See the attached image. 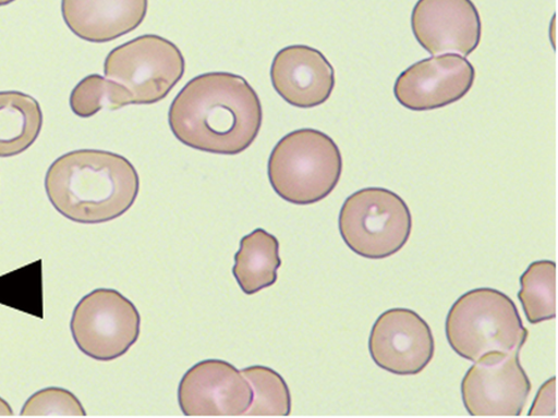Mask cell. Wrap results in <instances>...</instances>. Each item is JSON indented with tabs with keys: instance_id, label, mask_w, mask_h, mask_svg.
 Wrapping results in <instances>:
<instances>
[{
	"instance_id": "6da1fadb",
	"label": "cell",
	"mask_w": 558,
	"mask_h": 418,
	"mask_svg": "<svg viewBox=\"0 0 558 418\" xmlns=\"http://www.w3.org/2000/svg\"><path fill=\"white\" fill-rule=\"evenodd\" d=\"M264 121L257 93L246 78L207 73L190 81L169 110V125L194 150L239 155L255 143Z\"/></svg>"
},
{
	"instance_id": "7a4b0ae2",
	"label": "cell",
	"mask_w": 558,
	"mask_h": 418,
	"mask_svg": "<svg viewBox=\"0 0 558 418\" xmlns=\"http://www.w3.org/2000/svg\"><path fill=\"white\" fill-rule=\"evenodd\" d=\"M46 190L52 207L68 220L98 224L117 220L134 206L140 179L124 156L76 150L51 163Z\"/></svg>"
},
{
	"instance_id": "3957f363",
	"label": "cell",
	"mask_w": 558,
	"mask_h": 418,
	"mask_svg": "<svg viewBox=\"0 0 558 418\" xmlns=\"http://www.w3.org/2000/svg\"><path fill=\"white\" fill-rule=\"evenodd\" d=\"M343 159L335 139L313 128L295 130L279 139L268 160V180L287 202L308 206L336 189Z\"/></svg>"
},
{
	"instance_id": "277c9868",
	"label": "cell",
	"mask_w": 558,
	"mask_h": 418,
	"mask_svg": "<svg viewBox=\"0 0 558 418\" xmlns=\"http://www.w3.org/2000/svg\"><path fill=\"white\" fill-rule=\"evenodd\" d=\"M445 331L452 351L473 362L488 353L522 348L529 339L517 304L492 287L461 295L448 314Z\"/></svg>"
},
{
	"instance_id": "5b68a950",
	"label": "cell",
	"mask_w": 558,
	"mask_h": 418,
	"mask_svg": "<svg viewBox=\"0 0 558 418\" xmlns=\"http://www.w3.org/2000/svg\"><path fill=\"white\" fill-rule=\"evenodd\" d=\"M339 233L348 248L365 259H387L405 247L413 218L403 198L386 188L354 192L339 213Z\"/></svg>"
},
{
	"instance_id": "8992f818",
	"label": "cell",
	"mask_w": 558,
	"mask_h": 418,
	"mask_svg": "<svg viewBox=\"0 0 558 418\" xmlns=\"http://www.w3.org/2000/svg\"><path fill=\"white\" fill-rule=\"evenodd\" d=\"M181 50L160 35L146 34L111 50L104 73L129 93L131 104L159 102L185 74Z\"/></svg>"
},
{
	"instance_id": "52a82bcc",
	"label": "cell",
	"mask_w": 558,
	"mask_h": 418,
	"mask_svg": "<svg viewBox=\"0 0 558 418\" xmlns=\"http://www.w3.org/2000/svg\"><path fill=\"white\" fill-rule=\"evenodd\" d=\"M142 318L133 303L113 290H95L77 303L70 330L90 359L112 361L124 356L140 336Z\"/></svg>"
},
{
	"instance_id": "ba28073f",
	"label": "cell",
	"mask_w": 558,
	"mask_h": 418,
	"mask_svg": "<svg viewBox=\"0 0 558 418\" xmlns=\"http://www.w3.org/2000/svg\"><path fill=\"white\" fill-rule=\"evenodd\" d=\"M520 352L488 353L471 366L461 382L462 403L471 416L522 414L532 386Z\"/></svg>"
},
{
	"instance_id": "9c48e42d",
	"label": "cell",
	"mask_w": 558,
	"mask_h": 418,
	"mask_svg": "<svg viewBox=\"0 0 558 418\" xmlns=\"http://www.w3.org/2000/svg\"><path fill=\"white\" fill-rule=\"evenodd\" d=\"M369 353L380 369L399 377H412L433 360V331L414 310L389 309L374 322Z\"/></svg>"
},
{
	"instance_id": "30bf717a",
	"label": "cell",
	"mask_w": 558,
	"mask_h": 418,
	"mask_svg": "<svg viewBox=\"0 0 558 418\" xmlns=\"http://www.w3.org/2000/svg\"><path fill=\"white\" fill-rule=\"evenodd\" d=\"M475 75L473 64L458 54L424 59L398 76L395 95L409 110H438L464 98L474 86Z\"/></svg>"
},
{
	"instance_id": "8fae6325",
	"label": "cell",
	"mask_w": 558,
	"mask_h": 418,
	"mask_svg": "<svg viewBox=\"0 0 558 418\" xmlns=\"http://www.w3.org/2000/svg\"><path fill=\"white\" fill-rule=\"evenodd\" d=\"M412 30L432 56L468 57L482 40V17L473 0H417Z\"/></svg>"
},
{
	"instance_id": "7c38bea8",
	"label": "cell",
	"mask_w": 558,
	"mask_h": 418,
	"mask_svg": "<svg viewBox=\"0 0 558 418\" xmlns=\"http://www.w3.org/2000/svg\"><path fill=\"white\" fill-rule=\"evenodd\" d=\"M178 398L187 416H243L252 403V389L232 364L211 359L183 374Z\"/></svg>"
},
{
	"instance_id": "4fadbf2b",
	"label": "cell",
	"mask_w": 558,
	"mask_h": 418,
	"mask_svg": "<svg viewBox=\"0 0 558 418\" xmlns=\"http://www.w3.org/2000/svg\"><path fill=\"white\" fill-rule=\"evenodd\" d=\"M270 81L276 93L299 109L320 107L336 86L333 66L319 50L308 46L279 50L270 66Z\"/></svg>"
},
{
	"instance_id": "5bb4252c",
	"label": "cell",
	"mask_w": 558,
	"mask_h": 418,
	"mask_svg": "<svg viewBox=\"0 0 558 418\" xmlns=\"http://www.w3.org/2000/svg\"><path fill=\"white\" fill-rule=\"evenodd\" d=\"M147 7L148 0H61V14L77 38L108 42L137 29Z\"/></svg>"
},
{
	"instance_id": "9a60e30c",
	"label": "cell",
	"mask_w": 558,
	"mask_h": 418,
	"mask_svg": "<svg viewBox=\"0 0 558 418\" xmlns=\"http://www.w3.org/2000/svg\"><path fill=\"white\" fill-rule=\"evenodd\" d=\"M281 266L278 239L257 229L241 239L234 256L233 275L242 292L253 295L277 282V270Z\"/></svg>"
},
{
	"instance_id": "2e32d148",
	"label": "cell",
	"mask_w": 558,
	"mask_h": 418,
	"mask_svg": "<svg viewBox=\"0 0 558 418\" xmlns=\"http://www.w3.org/2000/svg\"><path fill=\"white\" fill-rule=\"evenodd\" d=\"M43 127L40 104L21 91H0V157L8 159L28 150Z\"/></svg>"
},
{
	"instance_id": "e0dca14e",
	"label": "cell",
	"mask_w": 558,
	"mask_h": 418,
	"mask_svg": "<svg viewBox=\"0 0 558 418\" xmlns=\"http://www.w3.org/2000/svg\"><path fill=\"white\" fill-rule=\"evenodd\" d=\"M518 294L523 311L532 325L556 318V263L537 260L520 278Z\"/></svg>"
},
{
	"instance_id": "ac0fdd59",
	"label": "cell",
	"mask_w": 558,
	"mask_h": 418,
	"mask_svg": "<svg viewBox=\"0 0 558 418\" xmlns=\"http://www.w3.org/2000/svg\"><path fill=\"white\" fill-rule=\"evenodd\" d=\"M252 389L248 416H288L291 414V392L284 379L266 366H251L241 370Z\"/></svg>"
},
{
	"instance_id": "d6986e66",
	"label": "cell",
	"mask_w": 558,
	"mask_h": 418,
	"mask_svg": "<svg viewBox=\"0 0 558 418\" xmlns=\"http://www.w3.org/2000/svg\"><path fill=\"white\" fill-rule=\"evenodd\" d=\"M69 102L76 116L89 119L102 109L116 111L125 108L131 104V98L120 84L93 74L74 87Z\"/></svg>"
},
{
	"instance_id": "ffe728a7",
	"label": "cell",
	"mask_w": 558,
	"mask_h": 418,
	"mask_svg": "<svg viewBox=\"0 0 558 418\" xmlns=\"http://www.w3.org/2000/svg\"><path fill=\"white\" fill-rule=\"evenodd\" d=\"M22 416H85V409L65 389L49 388L35 392L23 406Z\"/></svg>"
},
{
	"instance_id": "44dd1931",
	"label": "cell",
	"mask_w": 558,
	"mask_h": 418,
	"mask_svg": "<svg viewBox=\"0 0 558 418\" xmlns=\"http://www.w3.org/2000/svg\"><path fill=\"white\" fill-rule=\"evenodd\" d=\"M530 416H554L556 415V378L544 383L537 392L532 404Z\"/></svg>"
},
{
	"instance_id": "7402d4cb",
	"label": "cell",
	"mask_w": 558,
	"mask_h": 418,
	"mask_svg": "<svg viewBox=\"0 0 558 418\" xmlns=\"http://www.w3.org/2000/svg\"><path fill=\"white\" fill-rule=\"evenodd\" d=\"M12 415H13V409H12L11 405H9L5 399L0 397V416H12Z\"/></svg>"
},
{
	"instance_id": "603a6c76",
	"label": "cell",
	"mask_w": 558,
	"mask_h": 418,
	"mask_svg": "<svg viewBox=\"0 0 558 418\" xmlns=\"http://www.w3.org/2000/svg\"><path fill=\"white\" fill-rule=\"evenodd\" d=\"M15 2V0H0V7L8 5Z\"/></svg>"
}]
</instances>
